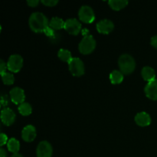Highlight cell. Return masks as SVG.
Here are the masks:
<instances>
[{
	"instance_id": "cell-1",
	"label": "cell",
	"mask_w": 157,
	"mask_h": 157,
	"mask_svg": "<svg viewBox=\"0 0 157 157\" xmlns=\"http://www.w3.org/2000/svg\"><path fill=\"white\" fill-rule=\"evenodd\" d=\"M29 24L34 32L40 33L44 32L49 26L47 17L41 12H34L29 17Z\"/></svg>"
},
{
	"instance_id": "cell-2",
	"label": "cell",
	"mask_w": 157,
	"mask_h": 157,
	"mask_svg": "<svg viewBox=\"0 0 157 157\" xmlns=\"http://www.w3.org/2000/svg\"><path fill=\"white\" fill-rule=\"evenodd\" d=\"M118 64H119L121 71L125 75H130L136 67V62L133 57L129 54H124L121 55L118 60Z\"/></svg>"
},
{
	"instance_id": "cell-3",
	"label": "cell",
	"mask_w": 157,
	"mask_h": 157,
	"mask_svg": "<svg viewBox=\"0 0 157 157\" xmlns=\"http://www.w3.org/2000/svg\"><path fill=\"white\" fill-rule=\"evenodd\" d=\"M96 47V41L92 35H85L80 42L79 51L83 55L90 54Z\"/></svg>"
},
{
	"instance_id": "cell-4",
	"label": "cell",
	"mask_w": 157,
	"mask_h": 157,
	"mask_svg": "<svg viewBox=\"0 0 157 157\" xmlns=\"http://www.w3.org/2000/svg\"><path fill=\"white\" fill-rule=\"evenodd\" d=\"M71 73L76 77H80L84 74V65L83 61L78 58H73L68 63Z\"/></svg>"
},
{
	"instance_id": "cell-5",
	"label": "cell",
	"mask_w": 157,
	"mask_h": 157,
	"mask_svg": "<svg viewBox=\"0 0 157 157\" xmlns=\"http://www.w3.org/2000/svg\"><path fill=\"white\" fill-rule=\"evenodd\" d=\"M23 65V58L19 55H12L9 57L7 62V67L9 71L17 73L21 70Z\"/></svg>"
},
{
	"instance_id": "cell-6",
	"label": "cell",
	"mask_w": 157,
	"mask_h": 157,
	"mask_svg": "<svg viewBox=\"0 0 157 157\" xmlns=\"http://www.w3.org/2000/svg\"><path fill=\"white\" fill-rule=\"evenodd\" d=\"M80 19L85 23H91L95 19V14L92 8L88 6H83L78 12Z\"/></svg>"
},
{
	"instance_id": "cell-7",
	"label": "cell",
	"mask_w": 157,
	"mask_h": 157,
	"mask_svg": "<svg viewBox=\"0 0 157 157\" xmlns=\"http://www.w3.org/2000/svg\"><path fill=\"white\" fill-rule=\"evenodd\" d=\"M64 29L71 35H77L81 29V24L76 18H69L64 22Z\"/></svg>"
},
{
	"instance_id": "cell-8",
	"label": "cell",
	"mask_w": 157,
	"mask_h": 157,
	"mask_svg": "<svg viewBox=\"0 0 157 157\" xmlns=\"http://www.w3.org/2000/svg\"><path fill=\"white\" fill-rule=\"evenodd\" d=\"M52 147L48 141H41L37 147L36 153L38 157H52Z\"/></svg>"
},
{
	"instance_id": "cell-9",
	"label": "cell",
	"mask_w": 157,
	"mask_h": 157,
	"mask_svg": "<svg viewBox=\"0 0 157 157\" xmlns=\"http://www.w3.org/2000/svg\"><path fill=\"white\" fill-rule=\"evenodd\" d=\"M10 97L12 102L15 104H21L24 103L25 95L23 89L15 87L10 90Z\"/></svg>"
},
{
	"instance_id": "cell-10",
	"label": "cell",
	"mask_w": 157,
	"mask_h": 157,
	"mask_svg": "<svg viewBox=\"0 0 157 157\" xmlns=\"http://www.w3.org/2000/svg\"><path fill=\"white\" fill-rule=\"evenodd\" d=\"M1 120L5 125H12L15 120V112L10 108L3 109L1 112Z\"/></svg>"
},
{
	"instance_id": "cell-11",
	"label": "cell",
	"mask_w": 157,
	"mask_h": 157,
	"mask_svg": "<svg viewBox=\"0 0 157 157\" xmlns=\"http://www.w3.org/2000/svg\"><path fill=\"white\" fill-rule=\"evenodd\" d=\"M114 28L113 21L109 19H102L97 24V29L100 33L109 34Z\"/></svg>"
},
{
	"instance_id": "cell-12",
	"label": "cell",
	"mask_w": 157,
	"mask_h": 157,
	"mask_svg": "<svg viewBox=\"0 0 157 157\" xmlns=\"http://www.w3.org/2000/svg\"><path fill=\"white\" fill-rule=\"evenodd\" d=\"M144 91L147 98L153 101H157V80L147 83Z\"/></svg>"
},
{
	"instance_id": "cell-13",
	"label": "cell",
	"mask_w": 157,
	"mask_h": 157,
	"mask_svg": "<svg viewBox=\"0 0 157 157\" xmlns=\"http://www.w3.org/2000/svg\"><path fill=\"white\" fill-rule=\"evenodd\" d=\"M21 137L26 142H32L36 137V130L32 125H28L21 131Z\"/></svg>"
},
{
	"instance_id": "cell-14",
	"label": "cell",
	"mask_w": 157,
	"mask_h": 157,
	"mask_svg": "<svg viewBox=\"0 0 157 157\" xmlns=\"http://www.w3.org/2000/svg\"><path fill=\"white\" fill-rule=\"evenodd\" d=\"M135 122L140 127H147L151 123V118L150 115L146 112H140L135 117Z\"/></svg>"
},
{
	"instance_id": "cell-15",
	"label": "cell",
	"mask_w": 157,
	"mask_h": 157,
	"mask_svg": "<svg viewBox=\"0 0 157 157\" xmlns=\"http://www.w3.org/2000/svg\"><path fill=\"white\" fill-rule=\"evenodd\" d=\"M141 75H142L143 78L148 82L156 80V73H155L154 69L149 66L143 67L142 71H141Z\"/></svg>"
},
{
	"instance_id": "cell-16",
	"label": "cell",
	"mask_w": 157,
	"mask_h": 157,
	"mask_svg": "<svg viewBox=\"0 0 157 157\" xmlns=\"http://www.w3.org/2000/svg\"><path fill=\"white\" fill-rule=\"evenodd\" d=\"M64 22L62 18L59 17H53L49 22V27L54 30H59L62 28H64Z\"/></svg>"
},
{
	"instance_id": "cell-17",
	"label": "cell",
	"mask_w": 157,
	"mask_h": 157,
	"mask_svg": "<svg viewBox=\"0 0 157 157\" xmlns=\"http://www.w3.org/2000/svg\"><path fill=\"white\" fill-rule=\"evenodd\" d=\"M110 80L113 84H121L124 80V74L120 71H113L110 75Z\"/></svg>"
},
{
	"instance_id": "cell-18",
	"label": "cell",
	"mask_w": 157,
	"mask_h": 157,
	"mask_svg": "<svg viewBox=\"0 0 157 157\" xmlns=\"http://www.w3.org/2000/svg\"><path fill=\"white\" fill-rule=\"evenodd\" d=\"M109 6L114 10H121L127 6V0H110L108 2Z\"/></svg>"
},
{
	"instance_id": "cell-19",
	"label": "cell",
	"mask_w": 157,
	"mask_h": 157,
	"mask_svg": "<svg viewBox=\"0 0 157 157\" xmlns=\"http://www.w3.org/2000/svg\"><path fill=\"white\" fill-rule=\"evenodd\" d=\"M7 147L9 151L12 152V153H13L15 154V153H18V150H19L20 144L18 140H16L15 138H11L8 141Z\"/></svg>"
},
{
	"instance_id": "cell-20",
	"label": "cell",
	"mask_w": 157,
	"mask_h": 157,
	"mask_svg": "<svg viewBox=\"0 0 157 157\" xmlns=\"http://www.w3.org/2000/svg\"><path fill=\"white\" fill-rule=\"evenodd\" d=\"M58 56L61 61H65V62L69 63L71 61V60L72 59L71 53L69 52L68 50H66V49L61 48L58 52Z\"/></svg>"
},
{
	"instance_id": "cell-21",
	"label": "cell",
	"mask_w": 157,
	"mask_h": 157,
	"mask_svg": "<svg viewBox=\"0 0 157 157\" xmlns=\"http://www.w3.org/2000/svg\"><path fill=\"white\" fill-rule=\"evenodd\" d=\"M18 111H19V113H21V115H23V116H28V115L31 114L32 111V106H31L29 103L25 102L20 104V105L18 106Z\"/></svg>"
},
{
	"instance_id": "cell-22",
	"label": "cell",
	"mask_w": 157,
	"mask_h": 157,
	"mask_svg": "<svg viewBox=\"0 0 157 157\" xmlns=\"http://www.w3.org/2000/svg\"><path fill=\"white\" fill-rule=\"evenodd\" d=\"M2 80L3 83L5 84H7V85H11L14 83L15 81V78H14L13 75L10 73H4L3 75H2Z\"/></svg>"
},
{
	"instance_id": "cell-23",
	"label": "cell",
	"mask_w": 157,
	"mask_h": 157,
	"mask_svg": "<svg viewBox=\"0 0 157 157\" xmlns=\"http://www.w3.org/2000/svg\"><path fill=\"white\" fill-rule=\"evenodd\" d=\"M42 4L46 6H55L58 4V0H42L41 1Z\"/></svg>"
},
{
	"instance_id": "cell-24",
	"label": "cell",
	"mask_w": 157,
	"mask_h": 157,
	"mask_svg": "<svg viewBox=\"0 0 157 157\" xmlns=\"http://www.w3.org/2000/svg\"><path fill=\"white\" fill-rule=\"evenodd\" d=\"M8 137L7 136H6L5 133H1V136H0V145L2 147L3 145H5V144H8Z\"/></svg>"
},
{
	"instance_id": "cell-25",
	"label": "cell",
	"mask_w": 157,
	"mask_h": 157,
	"mask_svg": "<svg viewBox=\"0 0 157 157\" xmlns=\"http://www.w3.org/2000/svg\"><path fill=\"white\" fill-rule=\"evenodd\" d=\"M6 68H8L7 66H6V64L4 62L3 60H1L0 61V74H1V75L6 73Z\"/></svg>"
},
{
	"instance_id": "cell-26",
	"label": "cell",
	"mask_w": 157,
	"mask_h": 157,
	"mask_svg": "<svg viewBox=\"0 0 157 157\" xmlns=\"http://www.w3.org/2000/svg\"><path fill=\"white\" fill-rule=\"evenodd\" d=\"M44 33H45L46 35H47L48 37L53 36L54 34H55V32H54V29H52V28L49 27V26L47 28V29H45V30H44Z\"/></svg>"
},
{
	"instance_id": "cell-27",
	"label": "cell",
	"mask_w": 157,
	"mask_h": 157,
	"mask_svg": "<svg viewBox=\"0 0 157 157\" xmlns=\"http://www.w3.org/2000/svg\"><path fill=\"white\" fill-rule=\"evenodd\" d=\"M27 3L29 6H32V7H35V6H37L38 5L39 1H38V0H28Z\"/></svg>"
},
{
	"instance_id": "cell-28",
	"label": "cell",
	"mask_w": 157,
	"mask_h": 157,
	"mask_svg": "<svg viewBox=\"0 0 157 157\" xmlns=\"http://www.w3.org/2000/svg\"><path fill=\"white\" fill-rule=\"evenodd\" d=\"M151 44L153 47L157 48V35H155L151 38Z\"/></svg>"
},
{
	"instance_id": "cell-29",
	"label": "cell",
	"mask_w": 157,
	"mask_h": 157,
	"mask_svg": "<svg viewBox=\"0 0 157 157\" xmlns=\"http://www.w3.org/2000/svg\"><path fill=\"white\" fill-rule=\"evenodd\" d=\"M0 157H7V153L3 148L0 149Z\"/></svg>"
},
{
	"instance_id": "cell-30",
	"label": "cell",
	"mask_w": 157,
	"mask_h": 157,
	"mask_svg": "<svg viewBox=\"0 0 157 157\" xmlns=\"http://www.w3.org/2000/svg\"><path fill=\"white\" fill-rule=\"evenodd\" d=\"M11 157H23V156H21V154H19V153H15V154L12 155Z\"/></svg>"
}]
</instances>
